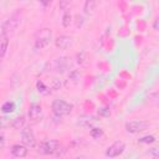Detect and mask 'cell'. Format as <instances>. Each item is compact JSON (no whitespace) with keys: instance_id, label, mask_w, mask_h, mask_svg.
Masks as SVG:
<instances>
[{"instance_id":"cell-23","label":"cell","mask_w":159,"mask_h":159,"mask_svg":"<svg viewBox=\"0 0 159 159\" xmlns=\"http://www.w3.org/2000/svg\"><path fill=\"white\" fill-rule=\"evenodd\" d=\"M149 154H152L154 158H158V148H152L149 150Z\"/></svg>"},{"instance_id":"cell-24","label":"cell","mask_w":159,"mask_h":159,"mask_svg":"<svg viewBox=\"0 0 159 159\" xmlns=\"http://www.w3.org/2000/svg\"><path fill=\"white\" fill-rule=\"evenodd\" d=\"M4 145H5V137H4V134L0 133V148H2Z\"/></svg>"},{"instance_id":"cell-3","label":"cell","mask_w":159,"mask_h":159,"mask_svg":"<svg viewBox=\"0 0 159 159\" xmlns=\"http://www.w3.org/2000/svg\"><path fill=\"white\" fill-rule=\"evenodd\" d=\"M51 108H52V112L56 117L61 118L63 116H67L72 112L73 109V104L65 101V99H55L51 104Z\"/></svg>"},{"instance_id":"cell-19","label":"cell","mask_w":159,"mask_h":159,"mask_svg":"<svg viewBox=\"0 0 159 159\" xmlns=\"http://www.w3.org/2000/svg\"><path fill=\"white\" fill-rule=\"evenodd\" d=\"M155 140L157 139H155L154 135H144V137L138 139V142L142 143V144H152V143H155Z\"/></svg>"},{"instance_id":"cell-2","label":"cell","mask_w":159,"mask_h":159,"mask_svg":"<svg viewBox=\"0 0 159 159\" xmlns=\"http://www.w3.org/2000/svg\"><path fill=\"white\" fill-rule=\"evenodd\" d=\"M52 40V31L48 27H43L37 31L34 41V48L35 50H42L50 45Z\"/></svg>"},{"instance_id":"cell-16","label":"cell","mask_w":159,"mask_h":159,"mask_svg":"<svg viewBox=\"0 0 159 159\" xmlns=\"http://www.w3.org/2000/svg\"><path fill=\"white\" fill-rule=\"evenodd\" d=\"M11 125L15 128V129H21L24 125H25V118L24 117H17L12 120Z\"/></svg>"},{"instance_id":"cell-5","label":"cell","mask_w":159,"mask_h":159,"mask_svg":"<svg viewBox=\"0 0 159 159\" xmlns=\"http://www.w3.org/2000/svg\"><path fill=\"white\" fill-rule=\"evenodd\" d=\"M149 127V123L145 122V120H129L125 123V130L128 133H132V134H137V133H140L143 130H145L147 128Z\"/></svg>"},{"instance_id":"cell-8","label":"cell","mask_w":159,"mask_h":159,"mask_svg":"<svg viewBox=\"0 0 159 159\" xmlns=\"http://www.w3.org/2000/svg\"><path fill=\"white\" fill-rule=\"evenodd\" d=\"M42 118V107L39 103H31L29 107V119L32 123H37Z\"/></svg>"},{"instance_id":"cell-17","label":"cell","mask_w":159,"mask_h":159,"mask_svg":"<svg viewBox=\"0 0 159 159\" xmlns=\"http://www.w3.org/2000/svg\"><path fill=\"white\" fill-rule=\"evenodd\" d=\"M71 22H72V15L70 14V11H65V14L62 16V26L68 27Z\"/></svg>"},{"instance_id":"cell-22","label":"cell","mask_w":159,"mask_h":159,"mask_svg":"<svg viewBox=\"0 0 159 159\" xmlns=\"http://www.w3.org/2000/svg\"><path fill=\"white\" fill-rule=\"evenodd\" d=\"M39 1H40V4H41L42 6H45V7H46V6H50V5H51V2H52L53 0H39Z\"/></svg>"},{"instance_id":"cell-15","label":"cell","mask_w":159,"mask_h":159,"mask_svg":"<svg viewBox=\"0 0 159 159\" xmlns=\"http://www.w3.org/2000/svg\"><path fill=\"white\" fill-rule=\"evenodd\" d=\"M97 119H94L93 117H83V118H81L78 122H77V124L78 125H81V127H91L92 125V123L93 122H96Z\"/></svg>"},{"instance_id":"cell-1","label":"cell","mask_w":159,"mask_h":159,"mask_svg":"<svg viewBox=\"0 0 159 159\" xmlns=\"http://www.w3.org/2000/svg\"><path fill=\"white\" fill-rule=\"evenodd\" d=\"M21 19H22V11L20 9H17L16 11H14L1 25V31L9 34H12L17 30V27L21 24Z\"/></svg>"},{"instance_id":"cell-14","label":"cell","mask_w":159,"mask_h":159,"mask_svg":"<svg viewBox=\"0 0 159 159\" xmlns=\"http://www.w3.org/2000/svg\"><path fill=\"white\" fill-rule=\"evenodd\" d=\"M15 109H16V104H15V102H12V101H7V102H5V103L1 106V112L5 113V114L12 113Z\"/></svg>"},{"instance_id":"cell-6","label":"cell","mask_w":159,"mask_h":159,"mask_svg":"<svg viewBox=\"0 0 159 159\" xmlns=\"http://www.w3.org/2000/svg\"><path fill=\"white\" fill-rule=\"evenodd\" d=\"M21 140H22V144H25L27 148H34L36 145L35 134H34L31 127L24 125L21 128Z\"/></svg>"},{"instance_id":"cell-18","label":"cell","mask_w":159,"mask_h":159,"mask_svg":"<svg viewBox=\"0 0 159 159\" xmlns=\"http://www.w3.org/2000/svg\"><path fill=\"white\" fill-rule=\"evenodd\" d=\"M36 88H37V91H39L40 93H42V94H47V93L50 92L48 87H47L42 81H37V83H36Z\"/></svg>"},{"instance_id":"cell-10","label":"cell","mask_w":159,"mask_h":159,"mask_svg":"<svg viewBox=\"0 0 159 159\" xmlns=\"http://www.w3.org/2000/svg\"><path fill=\"white\" fill-rule=\"evenodd\" d=\"M27 147L25 144H14L11 147V154L15 158H24L27 155Z\"/></svg>"},{"instance_id":"cell-12","label":"cell","mask_w":159,"mask_h":159,"mask_svg":"<svg viewBox=\"0 0 159 159\" xmlns=\"http://www.w3.org/2000/svg\"><path fill=\"white\" fill-rule=\"evenodd\" d=\"M67 58L66 57H61V58H56V60H53L52 61V63L50 65L51 66V68L52 70H56V71H63V68L66 67V65H67V61H66Z\"/></svg>"},{"instance_id":"cell-4","label":"cell","mask_w":159,"mask_h":159,"mask_svg":"<svg viewBox=\"0 0 159 159\" xmlns=\"http://www.w3.org/2000/svg\"><path fill=\"white\" fill-rule=\"evenodd\" d=\"M60 149H61V143L57 139H47L40 143L37 152L43 155H52L60 152Z\"/></svg>"},{"instance_id":"cell-21","label":"cell","mask_w":159,"mask_h":159,"mask_svg":"<svg viewBox=\"0 0 159 159\" xmlns=\"http://www.w3.org/2000/svg\"><path fill=\"white\" fill-rule=\"evenodd\" d=\"M71 1H72V0H60V2H58V7H60L61 10H67V7L70 6Z\"/></svg>"},{"instance_id":"cell-25","label":"cell","mask_w":159,"mask_h":159,"mask_svg":"<svg viewBox=\"0 0 159 159\" xmlns=\"http://www.w3.org/2000/svg\"><path fill=\"white\" fill-rule=\"evenodd\" d=\"M158 21H159V20H158V19H155V20H154V24H153V27H154V30H155V31H158V30H159Z\"/></svg>"},{"instance_id":"cell-11","label":"cell","mask_w":159,"mask_h":159,"mask_svg":"<svg viewBox=\"0 0 159 159\" xmlns=\"http://www.w3.org/2000/svg\"><path fill=\"white\" fill-rule=\"evenodd\" d=\"M9 47V35L4 31L0 32V60L4 58Z\"/></svg>"},{"instance_id":"cell-9","label":"cell","mask_w":159,"mask_h":159,"mask_svg":"<svg viewBox=\"0 0 159 159\" xmlns=\"http://www.w3.org/2000/svg\"><path fill=\"white\" fill-rule=\"evenodd\" d=\"M73 45V37L68 35H60L55 40V46L60 50H67Z\"/></svg>"},{"instance_id":"cell-26","label":"cell","mask_w":159,"mask_h":159,"mask_svg":"<svg viewBox=\"0 0 159 159\" xmlns=\"http://www.w3.org/2000/svg\"><path fill=\"white\" fill-rule=\"evenodd\" d=\"M1 68H2V65H1V60H0V72H1Z\"/></svg>"},{"instance_id":"cell-7","label":"cell","mask_w":159,"mask_h":159,"mask_svg":"<svg viewBox=\"0 0 159 159\" xmlns=\"http://www.w3.org/2000/svg\"><path fill=\"white\" fill-rule=\"evenodd\" d=\"M125 149V144L122 140H117L114 143H112L107 149H106V157L107 158H116L119 157Z\"/></svg>"},{"instance_id":"cell-20","label":"cell","mask_w":159,"mask_h":159,"mask_svg":"<svg viewBox=\"0 0 159 159\" xmlns=\"http://www.w3.org/2000/svg\"><path fill=\"white\" fill-rule=\"evenodd\" d=\"M91 135L94 138V139H99L102 135H103V130L101 128H92L91 129Z\"/></svg>"},{"instance_id":"cell-13","label":"cell","mask_w":159,"mask_h":159,"mask_svg":"<svg viewBox=\"0 0 159 159\" xmlns=\"http://www.w3.org/2000/svg\"><path fill=\"white\" fill-rule=\"evenodd\" d=\"M97 4H98L97 0H86L84 1V5H83V12L87 14V15L88 14H92L96 10Z\"/></svg>"}]
</instances>
